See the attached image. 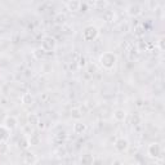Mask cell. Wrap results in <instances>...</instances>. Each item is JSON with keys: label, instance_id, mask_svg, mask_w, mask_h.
Masks as SVG:
<instances>
[{"label": "cell", "instance_id": "1", "mask_svg": "<svg viewBox=\"0 0 165 165\" xmlns=\"http://www.w3.org/2000/svg\"><path fill=\"white\" fill-rule=\"evenodd\" d=\"M115 147L119 150V151H125L126 148H128V142H126L125 139H119L118 142H116Z\"/></svg>", "mask_w": 165, "mask_h": 165}, {"label": "cell", "instance_id": "3", "mask_svg": "<svg viewBox=\"0 0 165 165\" xmlns=\"http://www.w3.org/2000/svg\"><path fill=\"white\" fill-rule=\"evenodd\" d=\"M69 7H70V9H72V10H76V9L79 8V1H76V0H74V3L71 1L70 4H69Z\"/></svg>", "mask_w": 165, "mask_h": 165}, {"label": "cell", "instance_id": "2", "mask_svg": "<svg viewBox=\"0 0 165 165\" xmlns=\"http://www.w3.org/2000/svg\"><path fill=\"white\" fill-rule=\"evenodd\" d=\"M114 116H115V119L118 120V121H121V120L125 119V111H124V110H118L114 114Z\"/></svg>", "mask_w": 165, "mask_h": 165}]
</instances>
